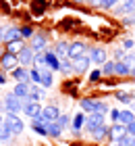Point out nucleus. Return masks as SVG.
<instances>
[{"mask_svg":"<svg viewBox=\"0 0 135 146\" xmlns=\"http://www.w3.org/2000/svg\"><path fill=\"white\" fill-rule=\"evenodd\" d=\"M81 104V109H83V113H102V115H106V113H110L108 111V104L102 102V100H92V98H83V100L79 102Z\"/></svg>","mask_w":135,"mask_h":146,"instance_id":"nucleus-1","label":"nucleus"},{"mask_svg":"<svg viewBox=\"0 0 135 146\" xmlns=\"http://www.w3.org/2000/svg\"><path fill=\"white\" fill-rule=\"evenodd\" d=\"M4 111L6 113H13V115H17L19 111H23L21 98H17L15 94H6L4 96Z\"/></svg>","mask_w":135,"mask_h":146,"instance_id":"nucleus-2","label":"nucleus"},{"mask_svg":"<svg viewBox=\"0 0 135 146\" xmlns=\"http://www.w3.org/2000/svg\"><path fill=\"white\" fill-rule=\"evenodd\" d=\"M100 125H104V115L102 113H90V115L85 117V127L90 129L92 134L100 127Z\"/></svg>","mask_w":135,"mask_h":146,"instance_id":"nucleus-3","label":"nucleus"},{"mask_svg":"<svg viewBox=\"0 0 135 146\" xmlns=\"http://www.w3.org/2000/svg\"><path fill=\"white\" fill-rule=\"evenodd\" d=\"M4 123L11 127L13 136H15V134H21V131H23V121H21L17 115H13V113H6V115H4Z\"/></svg>","mask_w":135,"mask_h":146,"instance_id":"nucleus-4","label":"nucleus"},{"mask_svg":"<svg viewBox=\"0 0 135 146\" xmlns=\"http://www.w3.org/2000/svg\"><path fill=\"white\" fill-rule=\"evenodd\" d=\"M125 134H127V125H123V123H112L110 127H108V138H110L112 142H119Z\"/></svg>","mask_w":135,"mask_h":146,"instance_id":"nucleus-5","label":"nucleus"},{"mask_svg":"<svg viewBox=\"0 0 135 146\" xmlns=\"http://www.w3.org/2000/svg\"><path fill=\"white\" fill-rule=\"evenodd\" d=\"M85 52H87V46L81 42V40H77V42H73V44L69 46V58H71V61H75V58L83 56Z\"/></svg>","mask_w":135,"mask_h":146,"instance_id":"nucleus-6","label":"nucleus"},{"mask_svg":"<svg viewBox=\"0 0 135 146\" xmlns=\"http://www.w3.org/2000/svg\"><path fill=\"white\" fill-rule=\"evenodd\" d=\"M19 61H21V65H31L36 63V50L31 48V46H23V50L19 52Z\"/></svg>","mask_w":135,"mask_h":146,"instance_id":"nucleus-7","label":"nucleus"},{"mask_svg":"<svg viewBox=\"0 0 135 146\" xmlns=\"http://www.w3.org/2000/svg\"><path fill=\"white\" fill-rule=\"evenodd\" d=\"M23 113L33 119V117H40V115H42V107H40L38 100H27V102L23 104Z\"/></svg>","mask_w":135,"mask_h":146,"instance_id":"nucleus-8","label":"nucleus"},{"mask_svg":"<svg viewBox=\"0 0 135 146\" xmlns=\"http://www.w3.org/2000/svg\"><path fill=\"white\" fill-rule=\"evenodd\" d=\"M90 63H92V58L87 56V54L79 56V58L73 61V71H75V73H85L87 69H90Z\"/></svg>","mask_w":135,"mask_h":146,"instance_id":"nucleus-9","label":"nucleus"},{"mask_svg":"<svg viewBox=\"0 0 135 146\" xmlns=\"http://www.w3.org/2000/svg\"><path fill=\"white\" fill-rule=\"evenodd\" d=\"M19 63V56L13 54V52H6V54H2V58H0V65H2V69H15Z\"/></svg>","mask_w":135,"mask_h":146,"instance_id":"nucleus-10","label":"nucleus"},{"mask_svg":"<svg viewBox=\"0 0 135 146\" xmlns=\"http://www.w3.org/2000/svg\"><path fill=\"white\" fill-rule=\"evenodd\" d=\"M42 117L46 119V121H56V119L60 117V111H58L56 104H50V107L42 109Z\"/></svg>","mask_w":135,"mask_h":146,"instance_id":"nucleus-11","label":"nucleus"},{"mask_svg":"<svg viewBox=\"0 0 135 146\" xmlns=\"http://www.w3.org/2000/svg\"><path fill=\"white\" fill-rule=\"evenodd\" d=\"M46 65H48V69H52V71H58L60 69V58L56 56V52H54V50L46 52Z\"/></svg>","mask_w":135,"mask_h":146,"instance_id":"nucleus-12","label":"nucleus"},{"mask_svg":"<svg viewBox=\"0 0 135 146\" xmlns=\"http://www.w3.org/2000/svg\"><path fill=\"white\" fill-rule=\"evenodd\" d=\"M90 58H92V63H98V65H104L106 63V52L104 48H90Z\"/></svg>","mask_w":135,"mask_h":146,"instance_id":"nucleus-13","label":"nucleus"},{"mask_svg":"<svg viewBox=\"0 0 135 146\" xmlns=\"http://www.w3.org/2000/svg\"><path fill=\"white\" fill-rule=\"evenodd\" d=\"M13 77H15L19 84H29V82H31L29 71H27V69H23V67H17V69H15V73H13Z\"/></svg>","mask_w":135,"mask_h":146,"instance_id":"nucleus-14","label":"nucleus"},{"mask_svg":"<svg viewBox=\"0 0 135 146\" xmlns=\"http://www.w3.org/2000/svg\"><path fill=\"white\" fill-rule=\"evenodd\" d=\"M23 36H21V29L19 27H9L4 31V42L9 44V42H15V40H21Z\"/></svg>","mask_w":135,"mask_h":146,"instance_id":"nucleus-15","label":"nucleus"},{"mask_svg":"<svg viewBox=\"0 0 135 146\" xmlns=\"http://www.w3.org/2000/svg\"><path fill=\"white\" fill-rule=\"evenodd\" d=\"M69 46H71V44L63 42V40H60V42L56 44V48H54V52H56V56L60 58V61H63V58H69Z\"/></svg>","mask_w":135,"mask_h":146,"instance_id":"nucleus-16","label":"nucleus"},{"mask_svg":"<svg viewBox=\"0 0 135 146\" xmlns=\"http://www.w3.org/2000/svg\"><path fill=\"white\" fill-rule=\"evenodd\" d=\"M46 131H48V136L58 138L60 131H63V127L58 125V121H46Z\"/></svg>","mask_w":135,"mask_h":146,"instance_id":"nucleus-17","label":"nucleus"},{"mask_svg":"<svg viewBox=\"0 0 135 146\" xmlns=\"http://www.w3.org/2000/svg\"><path fill=\"white\" fill-rule=\"evenodd\" d=\"M13 94L17 98H29V86L27 84H17L15 90H13Z\"/></svg>","mask_w":135,"mask_h":146,"instance_id":"nucleus-18","label":"nucleus"},{"mask_svg":"<svg viewBox=\"0 0 135 146\" xmlns=\"http://www.w3.org/2000/svg\"><path fill=\"white\" fill-rule=\"evenodd\" d=\"M44 46H46V38L42 34H33V38H31V48L33 50H44Z\"/></svg>","mask_w":135,"mask_h":146,"instance_id":"nucleus-19","label":"nucleus"},{"mask_svg":"<svg viewBox=\"0 0 135 146\" xmlns=\"http://www.w3.org/2000/svg\"><path fill=\"white\" fill-rule=\"evenodd\" d=\"M44 86V88H50L52 86V69H48V67H44L42 69V82H40Z\"/></svg>","mask_w":135,"mask_h":146,"instance_id":"nucleus-20","label":"nucleus"},{"mask_svg":"<svg viewBox=\"0 0 135 146\" xmlns=\"http://www.w3.org/2000/svg\"><path fill=\"white\" fill-rule=\"evenodd\" d=\"M131 121H135V115L131 111H121V115H119V123H123V125H129Z\"/></svg>","mask_w":135,"mask_h":146,"instance_id":"nucleus-21","label":"nucleus"},{"mask_svg":"<svg viewBox=\"0 0 135 146\" xmlns=\"http://www.w3.org/2000/svg\"><path fill=\"white\" fill-rule=\"evenodd\" d=\"M129 73H131V67L125 65L123 61H119L117 65H114V75H129Z\"/></svg>","mask_w":135,"mask_h":146,"instance_id":"nucleus-22","label":"nucleus"},{"mask_svg":"<svg viewBox=\"0 0 135 146\" xmlns=\"http://www.w3.org/2000/svg\"><path fill=\"white\" fill-rule=\"evenodd\" d=\"M119 13L121 15H131V13H135V0H125Z\"/></svg>","mask_w":135,"mask_h":146,"instance_id":"nucleus-23","label":"nucleus"},{"mask_svg":"<svg viewBox=\"0 0 135 146\" xmlns=\"http://www.w3.org/2000/svg\"><path fill=\"white\" fill-rule=\"evenodd\" d=\"M44 96V92L38 88V84H33L31 88H29V98H27V100H38L40 102V98Z\"/></svg>","mask_w":135,"mask_h":146,"instance_id":"nucleus-24","label":"nucleus"},{"mask_svg":"<svg viewBox=\"0 0 135 146\" xmlns=\"http://www.w3.org/2000/svg\"><path fill=\"white\" fill-rule=\"evenodd\" d=\"M83 125H85V115H83V113H77V115L73 117V129L79 131Z\"/></svg>","mask_w":135,"mask_h":146,"instance_id":"nucleus-25","label":"nucleus"},{"mask_svg":"<svg viewBox=\"0 0 135 146\" xmlns=\"http://www.w3.org/2000/svg\"><path fill=\"white\" fill-rule=\"evenodd\" d=\"M117 146H135V136H129V134H125L123 138H121L119 142H114Z\"/></svg>","mask_w":135,"mask_h":146,"instance_id":"nucleus-26","label":"nucleus"},{"mask_svg":"<svg viewBox=\"0 0 135 146\" xmlns=\"http://www.w3.org/2000/svg\"><path fill=\"white\" fill-rule=\"evenodd\" d=\"M21 50H23V42H21V40H15V42H9V52H13V54H19Z\"/></svg>","mask_w":135,"mask_h":146,"instance_id":"nucleus-27","label":"nucleus"},{"mask_svg":"<svg viewBox=\"0 0 135 146\" xmlns=\"http://www.w3.org/2000/svg\"><path fill=\"white\" fill-rule=\"evenodd\" d=\"M13 136V131H11V127L6 125L4 121L0 123V140H9V138Z\"/></svg>","mask_w":135,"mask_h":146,"instance_id":"nucleus-28","label":"nucleus"},{"mask_svg":"<svg viewBox=\"0 0 135 146\" xmlns=\"http://www.w3.org/2000/svg\"><path fill=\"white\" fill-rule=\"evenodd\" d=\"M29 77H31V84H38L40 86V82H42V69H31L29 71Z\"/></svg>","mask_w":135,"mask_h":146,"instance_id":"nucleus-29","label":"nucleus"},{"mask_svg":"<svg viewBox=\"0 0 135 146\" xmlns=\"http://www.w3.org/2000/svg\"><path fill=\"white\" fill-rule=\"evenodd\" d=\"M58 71L71 73V71H73V61H71V58H63V61H60V69H58Z\"/></svg>","mask_w":135,"mask_h":146,"instance_id":"nucleus-30","label":"nucleus"},{"mask_svg":"<svg viewBox=\"0 0 135 146\" xmlns=\"http://www.w3.org/2000/svg\"><path fill=\"white\" fill-rule=\"evenodd\" d=\"M106 136H108V127L106 125H100V127L94 131V138H96V140H104Z\"/></svg>","mask_w":135,"mask_h":146,"instance_id":"nucleus-31","label":"nucleus"},{"mask_svg":"<svg viewBox=\"0 0 135 146\" xmlns=\"http://www.w3.org/2000/svg\"><path fill=\"white\" fill-rule=\"evenodd\" d=\"M114 65H117V63H104L102 75H114Z\"/></svg>","mask_w":135,"mask_h":146,"instance_id":"nucleus-32","label":"nucleus"},{"mask_svg":"<svg viewBox=\"0 0 135 146\" xmlns=\"http://www.w3.org/2000/svg\"><path fill=\"white\" fill-rule=\"evenodd\" d=\"M36 65L38 67H48V65H46V54H36Z\"/></svg>","mask_w":135,"mask_h":146,"instance_id":"nucleus-33","label":"nucleus"},{"mask_svg":"<svg viewBox=\"0 0 135 146\" xmlns=\"http://www.w3.org/2000/svg\"><path fill=\"white\" fill-rule=\"evenodd\" d=\"M42 11H44V2H42V0H33V13L40 15Z\"/></svg>","mask_w":135,"mask_h":146,"instance_id":"nucleus-34","label":"nucleus"},{"mask_svg":"<svg viewBox=\"0 0 135 146\" xmlns=\"http://www.w3.org/2000/svg\"><path fill=\"white\" fill-rule=\"evenodd\" d=\"M100 77H102V71H100V69H94V71L90 73V82H98Z\"/></svg>","mask_w":135,"mask_h":146,"instance_id":"nucleus-35","label":"nucleus"},{"mask_svg":"<svg viewBox=\"0 0 135 146\" xmlns=\"http://www.w3.org/2000/svg\"><path fill=\"white\" fill-rule=\"evenodd\" d=\"M56 121H58L60 127H67V125H69V115H60V117L56 119Z\"/></svg>","mask_w":135,"mask_h":146,"instance_id":"nucleus-36","label":"nucleus"},{"mask_svg":"<svg viewBox=\"0 0 135 146\" xmlns=\"http://www.w3.org/2000/svg\"><path fill=\"white\" fill-rule=\"evenodd\" d=\"M119 0H100V6H104V9H110V6H114Z\"/></svg>","mask_w":135,"mask_h":146,"instance_id":"nucleus-37","label":"nucleus"},{"mask_svg":"<svg viewBox=\"0 0 135 146\" xmlns=\"http://www.w3.org/2000/svg\"><path fill=\"white\" fill-rule=\"evenodd\" d=\"M123 63H125V65H129V67H131V65L135 67V54H127V56L123 58Z\"/></svg>","mask_w":135,"mask_h":146,"instance_id":"nucleus-38","label":"nucleus"},{"mask_svg":"<svg viewBox=\"0 0 135 146\" xmlns=\"http://www.w3.org/2000/svg\"><path fill=\"white\" fill-rule=\"evenodd\" d=\"M117 98L121 102H131V96L129 94H121V92H117Z\"/></svg>","mask_w":135,"mask_h":146,"instance_id":"nucleus-39","label":"nucleus"},{"mask_svg":"<svg viewBox=\"0 0 135 146\" xmlns=\"http://www.w3.org/2000/svg\"><path fill=\"white\" fill-rule=\"evenodd\" d=\"M119 115H121L119 109H112V111H110V119H112L114 123H119Z\"/></svg>","mask_w":135,"mask_h":146,"instance_id":"nucleus-40","label":"nucleus"},{"mask_svg":"<svg viewBox=\"0 0 135 146\" xmlns=\"http://www.w3.org/2000/svg\"><path fill=\"white\" fill-rule=\"evenodd\" d=\"M127 134H129V136H135V121H131L129 125H127Z\"/></svg>","mask_w":135,"mask_h":146,"instance_id":"nucleus-41","label":"nucleus"},{"mask_svg":"<svg viewBox=\"0 0 135 146\" xmlns=\"http://www.w3.org/2000/svg\"><path fill=\"white\" fill-rule=\"evenodd\" d=\"M21 36H23V38H29V36H33L31 27H23V29H21Z\"/></svg>","mask_w":135,"mask_h":146,"instance_id":"nucleus-42","label":"nucleus"},{"mask_svg":"<svg viewBox=\"0 0 135 146\" xmlns=\"http://www.w3.org/2000/svg\"><path fill=\"white\" fill-rule=\"evenodd\" d=\"M133 23H135V13H131V17L125 19V25H133Z\"/></svg>","mask_w":135,"mask_h":146,"instance_id":"nucleus-43","label":"nucleus"},{"mask_svg":"<svg viewBox=\"0 0 135 146\" xmlns=\"http://www.w3.org/2000/svg\"><path fill=\"white\" fill-rule=\"evenodd\" d=\"M131 46H133V40H125L123 42V48H131Z\"/></svg>","mask_w":135,"mask_h":146,"instance_id":"nucleus-44","label":"nucleus"},{"mask_svg":"<svg viewBox=\"0 0 135 146\" xmlns=\"http://www.w3.org/2000/svg\"><path fill=\"white\" fill-rule=\"evenodd\" d=\"M4 82H6V77H4V75H0V84H4Z\"/></svg>","mask_w":135,"mask_h":146,"instance_id":"nucleus-45","label":"nucleus"},{"mask_svg":"<svg viewBox=\"0 0 135 146\" xmlns=\"http://www.w3.org/2000/svg\"><path fill=\"white\" fill-rule=\"evenodd\" d=\"M131 75H133V77H135V67H131Z\"/></svg>","mask_w":135,"mask_h":146,"instance_id":"nucleus-46","label":"nucleus"},{"mask_svg":"<svg viewBox=\"0 0 135 146\" xmlns=\"http://www.w3.org/2000/svg\"><path fill=\"white\" fill-rule=\"evenodd\" d=\"M2 40H4V34H2V31H0V42H2Z\"/></svg>","mask_w":135,"mask_h":146,"instance_id":"nucleus-47","label":"nucleus"},{"mask_svg":"<svg viewBox=\"0 0 135 146\" xmlns=\"http://www.w3.org/2000/svg\"><path fill=\"white\" fill-rule=\"evenodd\" d=\"M77 2H92V0H77Z\"/></svg>","mask_w":135,"mask_h":146,"instance_id":"nucleus-48","label":"nucleus"},{"mask_svg":"<svg viewBox=\"0 0 135 146\" xmlns=\"http://www.w3.org/2000/svg\"><path fill=\"white\" fill-rule=\"evenodd\" d=\"M0 123H2V117H0Z\"/></svg>","mask_w":135,"mask_h":146,"instance_id":"nucleus-49","label":"nucleus"}]
</instances>
